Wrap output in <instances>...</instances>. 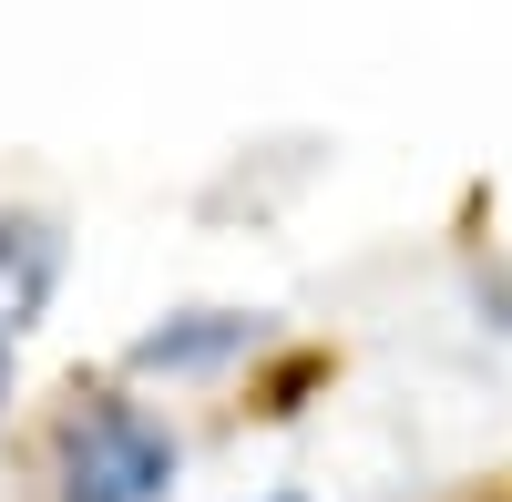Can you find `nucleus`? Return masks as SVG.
Here are the masks:
<instances>
[{
  "mask_svg": "<svg viewBox=\"0 0 512 502\" xmlns=\"http://www.w3.org/2000/svg\"><path fill=\"white\" fill-rule=\"evenodd\" d=\"M175 431L134 400H93L62 421V502H164Z\"/></svg>",
  "mask_w": 512,
  "mask_h": 502,
  "instance_id": "1",
  "label": "nucleus"
},
{
  "mask_svg": "<svg viewBox=\"0 0 512 502\" xmlns=\"http://www.w3.org/2000/svg\"><path fill=\"white\" fill-rule=\"evenodd\" d=\"M52 277H62V236L41 216H0V339L52 308Z\"/></svg>",
  "mask_w": 512,
  "mask_h": 502,
  "instance_id": "2",
  "label": "nucleus"
},
{
  "mask_svg": "<svg viewBox=\"0 0 512 502\" xmlns=\"http://www.w3.org/2000/svg\"><path fill=\"white\" fill-rule=\"evenodd\" d=\"M226 349H246V318L236 308H185V318H164V328L134 339V369H205Z\"/></svg>",
  "mask_w": 512,
  "mask_h": 502,
  "instance_id": "3",
  "label": "nucleus"
},
{
  "mask_svg": "<svg viewBox=\"0 0 512 502\" xmlns=\"http://www.w3.org/2000/svg\"><path fill=\"white\" fill-rule=\"evenodd\" d=\"M0 410H11V339H0Z\"/></svg>",
  "mask_w": 512,
  "mask_h": 502,
  "instance_id": "4",
  "label": "nucleus"
}]
</instances>
